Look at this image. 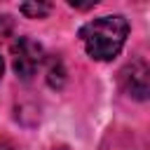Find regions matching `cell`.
Returning <instances> with one entry per match:
<instances>
[{
    "mask_svg": "<svg viewBox=\"0 0 150 150\" xmlns=\"http://www.w3.org/2000/svg\"><path fill=\"white\" fill-rule=\"evenodd\" d=\"M2 70H5V63H2V56H0V77H2Z\"/></svg>",
    "mask_w": 150,
    "mask_h": 150,
    "instance_id": "obj_6",
    "label": "cell"
},
{
    "mask_svg": "<svg viewBox=\"0 0 150 150\" xmlns=\"http://www.w3.org/2000/svg\"><path fill=\"white\" fill-rule=\"evenodd\" d=\"M45 59L42 45L30 40V38H19L12 47V61H14V70L21 80H30L35 75V70L40 68Z\"/></svg>",
    "mask_w": 150,
    "mask_h": 150,
    "instance_id": "obj_2",
    "label": "cell"
},
{
    "mask_svg": "<svg viewBox=\"0 0 150 150\" xmlns=\"http://www.w3.org/2000/svg\"><path fill=\"white\" fill-rule=\"evenodd\" d=\"M19 9H21L26 16H30V19H42L45 14L52 12V5H49V2H23Z\"/></svg>",
    "mask_w": 150,
    "mask_h": 150,
    "instance_id": "obj_4",
    "label": "cell"
},
{
    "mask_svg": "<svg viewBox=\"0 0 150 150\" xmlns=\"http://www.w3.org/2000/svg\"><path fill=\"white\" fill-rule=\"evenodd\" d=\"M47 80L52 87H61L63 84V66H61V59L52 56L49 59V68H47Z\"/></svg>",
    "mask_w": 150,
    "mask_h": 150,
    "instance_id": "obj_5",
    "label": "cell"
},
{
    "mask_svg": "<svg viewBox=\"0 0 150 150\" xmlns=\"http://www.w3.org/2000/svg\"><path fill=\"white\" fill-rule=\"evenodd\" d=\"M129 35V23L124 16L112 14V16H98L80 30L82 45L87 54L96 61H110L112 56L120 54L124 47V40Z\"/></svg>",
    "mask_w": 150,
    "mask_h": 150,
    "instance_id": "obj_1",
    "label": "cell"
},
{
    "mask_svg": "<svg viewBox=\"0 0 150 150\" xmlns=\"http://www.w3.org/2000/svg\"><path fill=\"white\" fill-rule=\"evenodd\" d=\"M122 80H124V87L131 96H136V98L148 96V66H145V61H134L131 66H127L122 73Z\"/></svg>",
    "mask_w": 150,
    "mask_h": 150,
    "instance_id": "obj_3",
    "label": "cell"
}]
</instances>
